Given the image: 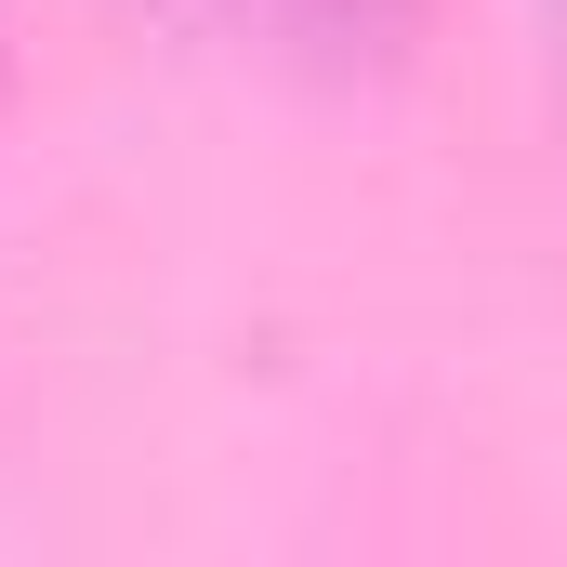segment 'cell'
Wrapping results in <instances>:
<instances>
[{
  "label": "cell",
  "mask_w": 567,
  "mask_h": 567,
  "mask_svg": "<svg viewBox=\"0 0 567 567\" xmlns=\"http://www.w3.org/2000/svg\"><path fill=\"white\" fill-rule=\"evenodd\" d=\"M185 27H225V40H265V53H383L423 0H158Z\"/></svg>",
  "instance_id": "6da1fadb"
},
{
  "label": "cell",
  "mask_w": 567,
  "mask_h": 567,
  "mask_svg": "<svg viewBox=\"0 0 567 567\" xmlns=\"http://www.w3.org/2000/svg\"><path fill=\"white\" fill-rule=\"evenodd\" d=\"M542 53H555V106H567V0H542Z\"/></svg>",
  "instance_id": "7a4b0ae2"
}]
</instances>
